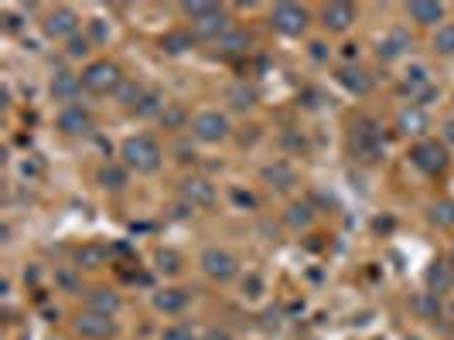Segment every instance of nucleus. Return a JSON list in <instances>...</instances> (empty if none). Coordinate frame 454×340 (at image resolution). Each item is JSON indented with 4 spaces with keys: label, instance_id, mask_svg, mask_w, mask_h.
<instances>
[{
    "label": "nucleus",
    "instance_id": "obj_1",
    "mask_svg": "<svg viewBox=\"0 0 454 340\" xmlns=\"http://www.w3.org/2000/svg\"><path fill=\"white\" fill-rule=\"evenodd\" d=\"M185 14L192 18V31H195L198 38H222V35H229V14L216 7V4H185Z\"/></svg>",
    "mask_w": 454,
    "mask_h": 340
},
{
    "label": "nucleus",
    "instance_id": "obj_2",
    "mask_svg": "<svg viewBox=\"0 0 454 340\" xmlns=\"http://www.w3.org/2000/svg\"><path fill=\"white\" fill-rule=\"evenodd\" d=\"M120 157H123L127 167L137 170V174H151V170L161 167V147L151 136H130V140H123Z\"/></svg>",
    "mask_w": 454,
    "mask_h": 340
},
{
    "label": "nucleus",
    "instance_id": "obj_3",
    "mask_svg": "<svg viewBox=\"0 0 454 340\" xmlns=\"http://www.w3.org/2000/svg\"><path fill=\"white\" fill-rule=\"evenodd\" d=\"M352 150L362 160H376L383 153V130H379L376 119H359L352 126Z\"/></svg>",
    "mask_w": 454,
    "mask_h": 340
},
{
    "label": "nucleus",
    "instance_id": "obj_4",
    "mask_svg": "<svg viewBox=\"0 0 454 340\" xmlns=\"http://www.w3.org/2000/svg\"><path fill=\"white\" fill-rule=\"evenodd\" d=\"M270 24H274V31L294 38V35H301L308 28V11L297 7V4H277L274 14H270Z\"/></svg>",
    "mask_w": 454,
    "mask_h": 340
},
{
    "label": "nucleus",
    "instance_id": "obj_5",
    "mask_svg": "<svg viewBox=\"0 0 454 340\" xmlns=\"http://www.w3.org/2000/svg\"><path fill=\"white\" fill-rule=\"evenodd\" d=\"M192 133L202 143H219V140L229 136V119L222 113H216V109H205V113H198L192 119Z\"/></svg>",
    "mask_w": 454,
    "mask_h": 340
},
{
    "label": "nucleus",
    "instance_id": "obj_6",
    "mask_svg": "<svg viewBox=\"0 0 454 340\" xmlns=\"http://www.w3.org/2000/svg\"><path fill=\"white\" fill-rule=\"evenodd\" d=\"M123 82L117 72V65H110V61H93L86 72H82V85L89 89V92H117V85Z\"/></svg>",
    "mask_w": 454,
    "mask_h": 340
},
{
    "label": "nucleus",
    "instance_id": "obj_7",
    "mask_svg": "<svg viewBox=\"0 0 454 340\" xmlns=\"http://www.w3.org/2000/svg\"><path fill=\"white\" fill-rule=\"evenodd\" d=\"M410 160H414V167H420L424 174H437V170L448 167V150H444L441 143H434V140H424V143L414 147Z\"/></svg>",
    "mask_w": 454,
    "mask_h": 340
},
{
    "label": "nucleus",
    "instance_id": "obj_8",
    "mask_svg": "<svg viewBox=\"0 0 454 340\" xmlns=\"http://www.w3.org/2000/svg\"><path fill=\"white\" fill-rule=\"evenodd\" d=\"M202 269H205V276L226 283V279L236 276V259H233L226 248H205V252H202Z\"/></svg>",
    "mask_w": 454,
    "mask_h": 340
},
{
    "label": "nucleus",
    "instance_id": "obj_9",
    "mask_svg": "<svg viewBox=\"0 0 454 340\" xmlns=\"http://www.w3.org/2000/svg\"><path fill=\"white\" fill-rule=\"evenodd\" d=\"M181 198L192 208H209L216 201V184L209 177H185L181 181Z\"/></svg>",
    "mask_w": 454,
    "mask_h": 340
},
{
    "label": "nucleus",
    "instance_id": "obj_10",
    "mask_svg": "<svg viewBox=\"0 0 454 340\" xmlns=\"http://www.w3.org/2000/svg\"><path fill=\"white\" fill-rule=\"evenodd\" d=\"M76 330H79L86 340H106L117 334V323L110 320L106 313H93V310H86L79 320H76Z\"/></svg>",
    "mask_w": 454,
    "mask_h": 340
},
{
    "label": "nucleus",
    "instance_id": "obj_11",
    "mask_svg": "<svg viewBox=\"0 0 454 340\" xmlns=\"http://www.w3.org/2000/svg\"><path fill=\"white\" fill-rule=\"evenodd\" d=\"M76 31H79V14L76 11H69V7H59V11H52L48 18H45V35L48 38H76Z\"/></svg>",
    "mask_w": 454,
    "mask_h": 340
},
{
    "label": "nucleus",
    "instance_id": "obj_12",
    "mask_svg": "<svg viewBox=\"0 0 454 340\" xmlns=\"http://www.w3.org/2000/svg\"><path fill=\"white\" fill-rule=\"evenodd\" d=\"M59 130L69 133V136H79V133L93 130V116L86 113L82 106H65L59 113Z\"/></svg>",
    "mask_w": 454,
    "mask_h": 340
},
{
    "label": "nucleus",
    "instance_id": "obj_13",
    "mask_svg": "<svg viewBox=\"0 0 454 340\" xmlns=\"http://www.w3.org/2000/svg\"><path fill=\"white\" fill-rule=\"evenodd\" d=\"M352 20H356V7H352V4H328V7L321 11V24H325L328 31H345Z\"/></svg>",
    "mask_w": 454,
    "mask_h": 340
},
{
    "label": "nucleus",
    "instance_id": "obj_14",
    "mask_svg": "<svg viewBox=\"0 0 454 340\" xmlns=\"http://www.w3.org/2000/svg\"><path fill=\"white\" fill-rule=\"evenodd\" d=\"M338 82H342L349 92H356V95L373 92V78H369V72H362V68H356V65H345V68L338 72Z\"/></svg>",
    "mask_w": 454,
    "mask_h": 340
},
{
    "label": "nucleus",
    "instance_id": "obj_15",
    "mask_svg": "<svg viewBox=\"0 0 454 340\" xmlns=\"http://www.w3.org/2000/svg\"><path fill=\"white\" fill-rule=\"evenodd\" d=\"M79 89H82V75H76V72H59V75L52 78V95L62 99V102L76 99Z\"/></svg>",
    "mask_w": 454,
    "mask_h": 340
},
{
    "label": "nucleus",
    "instance_id": "obj_16",
    "mask_svg": "<svg viewBox=\"0 0 454 340\" xmlns=\"http://www.w3.org/2000/svg\"><path fill=\"white\" fill-rule=\"evenodd\" d=\"M263 181H270L274 188L287 190L297 181V174H294V167H291L287 160H277V164H267V167H263Z\"/></svg>",
    "mask_w": 454,
    "mask_h": 340
},
{
    "label": "nucleus",
    "instance_id": "obj_17",
    "mask_svg": "<svg viewBox=\"0 0 454 340\" xmlns=\"http://www.w3.org/2000/svg\"><path fill=\"white\" fill-rule=\"evenodd\" d=\"M154 306L161 313H181L188 306V293L185 289H161V293H154Z\"/></svg>",
    "mask_w": 454,
    "mask_h": 340
},
{
    "label": "nucleus",
    "instance_id": "obj_18",
    "mask_svg": "<svg viewBox=\"0 0 454 340\" xmlns=\"http://www.w3.org/2000/svg\"><path fill=\"white\" fill-rule=\"evenodd\" d=\"M407 14L417 20V24H437V20L444 18V7L441 4H427V0H417L407 7Z\"/></svg>",
    "mask_w": 454,
    "mask_h": 340
},
{
    "label": "nucleus",
    "instance_id": "obj_19",
    "mask_svg": "<svg viewBox=\"0 0 454 340\" xmlns=\"http://www.w3.org/2000/svg\"><path fill=\"white\" fill-rule=\"evenodd\" d=\"M407 48H410V38H407L403 31H393V35H386V38L379 41V58L393 61V58H400Z\"/></svg>",
    "mask_w": 454,
    "mask_h": 340
},
{
    "label": "nucleus",
    "instance_id": "obj_20",
    "mask_svg": "<svg viewBox=\"0 0 454 340\" xmlns=\"http://www.w3.org/2000/svg\"><path fill=\"white\" fill-rule=\"evenodd\" d=\"M427 283H431V289H437V293H448L454 286V269L448 262H434L427 269Z\"/></svg>",
    "mask_w": 454,
    "mask_h": 340
},
{
    "label": "nucleus",
    "instance_id": "obj_21",
    "mask_svg": "<svg viewBox=\"0 0 454 340\" xmlns=\"http://www.w3.org/2000/svg\"><path fill=\"white\" fill-rule=\"evenodd\" d=\"M89 310L110 317V313H117L120 310V296L117 293H110V289H93V293H89Z\"/></svg>",
    "mask_w": 454,
    "mask_h": 340
},
{
    "label": "nucleus",
    "instance_id": "obj_22",
    "mask_svg": "<svg viewBox=\"0 0 454 340\" xmlns=\"http://www.w3.org/2000/svg\"><path fill=\"white\" fill-rule=\"evenodd\" d=\"M400 130L403 133H424L427 130V116H424V109L420 106H410V109H403L400 113Z\"/></svg>",
    "mask_w": 454,
    "mask_h": 340
},
{
    "label": "nucleus",
    "instance_id": "obj_23",
    "mask_svg": "<svg viewBox=\"0 0 454 340\" xmlns=\"http://www.w3.org/2000/svg\"><path fill=\"white\" fill-rule=\"evenodd\" d=\"M99 184L110 190H120L127 184V167H120V164H103V167H99Z\"/></svg>",
    "mask_w": 454,
    "mask_h": 340
},
{
    "label": "nucleus",
    "instance_id": "obj_24",
    "mask_svg": "<svg viewBox=\"0 0 454 340\" xmlns=\"http://www.w3.org/2000/svg\"><path fill=\"white\" fill-rule=\"evenodd\" d=\"M113 95H117L120 106H140V99H144V89H140L134 78H123V82L117 85V92H113Z\"/></svg>",
    "mask_w": 454,
    "mask_h": 340
},
{
    "label": "nucleus",
    "instance_id": "obj_25",
    "mask_svg": "<svg viewBox=\"0 0 454 340\" xmlns=\"http://www.w3.org/2000/svg\"><path fill=\"white\" fill-rule=\"evenodd\" d=\"M427 85H431V75H427V68H424V65H414V68L407 72V78H403V89L410 92V99H414L417 92H424Z\"/></svg>",
    "mask_w": 454,
    "mask_h": 340
},
{
    "label": "nucleus",
    "instance_id": "obj_26",
    "mask_svg": "<svg viewBox=\"0 0 454 340\" xmlns=\"http://www.w3.org/2000/svg\"><path fill=\"white\" fill-rule=\"evenodd\" d=\"M434 51L437 55H454V24H441V28H437Z\"/></svg>",
    "mask_w": 454,
    "mask_h": 340
},
{
    "label": "nucleus",
    "instance_id": "obj_27",
    "mask_svg": "<svg viewBox=\"0 0 454 340\" xmlns=\"http://www.w3.org/2000/svg\"><path fill=\"white\" fill-rule=\"evenodd\" d=\"M243 48H246V35H243V31H229V35L219 38V51H222V55H239Z\"/></svg>",
    "mask_w": 454,
    "mask_h": 340
},
{
    "label": "nucleus",
    "instance_id": "obj_28",
    "mask_svg": "<svg viewBox=\"0 0 454 340\" xmlns=\"http://www.w3.org/2000/svg\"><path fill=\"white\" fill-rule=\"evenodd\" d=\"M229 102H233L236 109H250V106L257 102V92H253L250 85H243V82H239V85L229 89Z\"/></svg>",
    "mask_w": 454,
    "mask_h": 340
},
{
    "label": "nucleus",
    "instance_id": "obj_29",
    "mask_svg": "<svg viewBox=\"0 0 454 340\" xmlns=\"http://www.w3.org/2000/svg\"><path fill=\"white\" fill-rule=\"evenodd\" d=\"M161 48H164V51H171V55H181L185 48H192V38H188V35H181V31H171V35H164Z\"/></svg>",
    "mask_w": 454,
    "mask_h": 340
},
{
    "label": "nucleus",
    "instance_id": "obj_30",
    "mask_svg": "<svg viewBox=\"0 0 454 340\" xmlns=\"http://www.w3.org/2000/svg\"><path fill=\"white\" fill-rule=\"evenodd\" d=\"M164 99H161L158 92H144V99H140V106H137V113L140 116H154V113H164Z\"/></svg>",
    "mask_w": 454,
    "mask_h": 340
},
{
    "label": "nucleus",
    "instance_id": "obj_31",
    "mask_svg": "<svg viewBox=\"0 0 454 340\" xmlns=\"http://www.w3.org/2000/svg\"><path fill=\"white\" fill-rule=\"evenodd\" d=\"M431 218H434V225H441V228L454 225V201H441V205H434Z\"/></svg>",
    "mask_w": 454,
    "mask_h": 340
},
{
    "label": "nucleus",
    "instance_id": "obj_32",
    "mask_svg": "<svg viewBox=\"0 0 454 340\" xmlns=\"http://www.w3.org/2000/svg\"><path fill=\"white\" fill-rule=\"evenodd\" d=\"M161 123H164L168 130H178L181 123H185V109L175 106V102H168V106H164V113H161Z\"/></svg>",
    "mask_w": 454,
    "mask_h": 340
},
{
    "label": "nucleus",
    "instance_id": "obj_33",
    "mask_svg": "<svg viewBox=\"0 0 454 340\" xmlns=\"http://www.w3.org/2000/svg\"><path fill=\"white\" fill-rule=\"evenodd\" d=\"M103 259H106V248H99V245H86L79 248V265H103Z\"/></svg>",
    "mask_w": 454,
    "mask_h": 340
},
{
    "label": "nucleus",
    "instance_id": "obj_34",
    "mask_svg": "<svg viewBox=\"0 0 454 340\" xmlns=\"http://www.w3.org/2000/svg\"><path fill=\"white\" fill-rule=\"evenodd\" d=\"M287 221H291L294 228L308 225V221H311V208H308V205H291V211H287Z\"/></svg>",
    "mask_w": 454,
    "mask_h": 340
},
{
    "label": "nucleus",
    "instance_id": "obj_35",
    "mask_svg": "<svg viewBox=\"0 0 454 340\" xmlns=\"http://www.w3.org/2000/svg\"><path fill=\"white\" fill-rule=\"evenodd\" d=\"M178 255L175 252H158V269L161 272H178Z\"/></svg>",
    "mask_w": 454,
    "mask_h": 340
},
{
    "label": "nucleus",
    "instance_id": "obj_36",
    "mask_svg": "<svg viewBox=\"0 0 454 340\" xmlns=\"http://www.w3.org/2000/svg\"><path fill=\"white\" fill-rule=\"evenodd\" d=\"M243 293H246V296H260V293H263V279H260L257 272H250V276L243 279Z\"/></svg>",
    "mask_w": 454,
    "mask_h": 340
},
{
    "label": "nucleus",
    "instance_id": "obj_37",
    "mask_svg": "<svg viewBox=\"0 0 454 340\" xmlns=\"http://www.w3.org/2000/svg\"><path fill=\"white\" fill-rule=\"evenodd\" d=\"M161 340H195V334H192L188 327H168Z\"/></svg>",
    "mask_w": 454,
    "mask_h": 340
},
{
    "label": "nucleus",
    "instance_id": "obj_38",
    "mask_svg": "<svg viewBox=\"0 0 454 340\" xmlns=\"http://www.w3.org/2000/svg\"><path fill=\"white\" fill-rule=\"evenodd\" d=\"M86 51H89V41H86V38H72V41H69V58H82Z\"/></svg>",
    "mask_w": 454,
    "mask_h": 340
},
{
    "label": "nucleus",
    "instance_id": "obj_39",
    "mask_svg": "<svg viewBox=\"0 0 454 340\" xmlns=\"http://www.w3.org/2000/svg\"><path fill=\"white\" fill-rule=\"evenodd\" d=\"M417 310H420V313H427V317H431V313H437V303L431 300V293H424V296L417 300Z\"/></svg>",
    "mask_w": 454,
    "mask_h": 340
},
{
    "label": "nucleus",
    "instance_id": "obj_40",
    "mask_svg": "<svg viewBox=\"0 0 454 340\" xmlns=\"http://www.w3.org/2000/svg\"><path fill=\"white\" fill-rule=\"evenodd\" d=\"M59 283L69 289V293H79V279L72 276V272H59Z\"/></svg>",
    "mask_w": 454,
    "mask_h": 340
},
{
    "label": "nucleus",
    "instance_id": "obj_41",
    "mask_svg": "<svg viewBox=\"0 0 454 340\" xmlns=\"http://www.w3.org/2000/svg\"><path fill=\"white\" fill-rule=\"evenodd\" d=\"M233 198H236V205H246V208H253L257 201H253V194H243V190H233Z\"/></svg>",
    "mask_w": 454,
    "mask_h": 340
},
{
    "label": "nucleus",
    "instance_id": "obj_42",
    "mask_svg": "<svg viewBox=\"0 0 454 340\" xmlns=\"http://www.w3.org/2000/svg\"><path fill=\"white\" fill-rule=\"evenodd\" d=\"M202 340H233V337H229L226 330H209V334H205Z\"/></svg>",
    "mask_w": 454,
    "mask_h": 340
},
{
    "label": "nucleus",
    "instance_id": "obj_43",
    "mask_svg": "<svg viewBox=\"0 0 454 340\" xmlns=\"http://www.w3.org/2000/svg\"><path fill=\"white\" fill-rule=\"evenodd\" d=\"M93 38H96V41H103V38H106V24H99V20H96V24H93Z\"/></svg>",
    "mask_w": 454,
    "mask_h": 340
},
{
    "label": "nucleus",
    "instance_id": "obj_44",
    "mask_svg": "<svg viewBox=\"0 0 454 340\" xmlns=\"http://www.w3.org/2000/svg\"><path fill=\"white\" fill-rule=\"evenodd\" d=\"M311 55H315L318 61H321V58L328 55V51H325V44H321V41H315V44H311Z\"/></svg>",
    "mask_w": 454,
    "mask_h": 340
},
{
    "label": "nucleus",
    "instance_id": "obj_45",
    "mask_svg": "<svg viewBox=\"0 0 454 340\" xmlns=\"http://www.w3.org/2000/svg\"><path fill=\"white\" fill-rule=\"evenodd\" d=\"M21 28V18L18 14H7V31H18Z\"/></svg>",
    "mask_w": 454,
    "mask_h": 340
},
{
    "label": "nucleus",
    "instance_id": "obj_46",
    "mask_svg": "<svg viewBox=\"0 0 454 340\" xmlns=\"http://www.w3.org/2000/svg\"><path fill=\"white\" fill-rule=\"evenodd\" d=\"M448 140H451V143H454V126H448Z\"/></svg>",
    "mask_w": 454,
    "mask_h": 340
}]
</instances>
